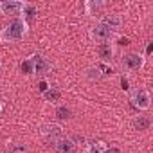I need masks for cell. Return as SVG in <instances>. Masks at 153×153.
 I'll return each instance as SVG.
<instances>
[{"mask_svg": "<svg viewBox=\"0 0 153 153\" xmlns=\"http://www.w3.org/2000/svg\"><path fill=\"white\" fill-rule=\"evenodd\" d=\"M25 29H27V24H25L22 18H15V20H11V22L4 27L2 38H4V40H9V42L20 40V38H24Z\"/></svg>", "mask_w": 153, "mask_h": 153, "instance_id": "cell-1", "label": "cell"}, {"mask_svg": "<svg viewBox=\"0 0 153 153\" xmlns=\"http://www.w3.org/2000/svg\"><path fill=\"white\" fill-rule=\"evenodd\" d=\"M149 101H151L149 92L144 90V88L135 90V92L131 94V97H130V103H131V106H133L135 110H146V108H149Z\"/></svg>", "mask_w": 153, "mask_h": 153, "instance_id": "cell-2", "label": "cell"}, {"mask_svg": "<svg viewBox=\"0 0 153 153\" xmlns=\"http://www.w3.org/2000/svg\"><path fill=\"white\" fill-rule=\"evenodd\" d=\"M24 2H16V0H4L0 2V13L2 15H18L24 11Z\"/></svg>", "mask_w": 153, "mask_h": 153, "instance_id": "cell-3", "label": "cell"}, {"mask_svg": "<svg viewBox=\"0 0 153 153\" xmlns=\"http://www.w3.org/2000/svg\"><path fill=\"white\" fill-rule=\"evenodd\" d=\"M92 38L96 40V42H101V43H105L106 40H110V36H112V29L108 27V25H105V24H97L96 27H92Z\"/></svg>", "mask_w": 153, "mask_h": 153, "instance_id": "cell-4", "label": "cell"}, {"mask_svg": "<svg viewBox=\"0 0 153 153\" xmlns=\"http://www.w3.org/2000/svg\"><path fill=\"white\" fill-rule=\"evenodd\" d=\"M142 63H144V58L139 56V54H128V56H124V59H123V65H124L128 70H139V68L142 67Z\"/></svg>", "mask_w": 153, "mask_h": 153, "instance_id": "cell-5", "label": "cell"}, {"mask_svg": "<svg viewBox=\"0 0 153 153\" xmlns=\"http://www.w3.org/2000/svg\"><path fill=\"white\" fill-rule=\"evenodd\" d=\"M49 70H51V61L42 54H34V72L36 74H45Z\"/></svg>", "mask_w": 153, "mask_h": 153, "instance_id": "cell-6", "label": "cell"}, {"mask_svg": "<svg viewBox=\"0 0 153 153\" xmlns=\"http://www.w3.org/2000/svg\"><path fill=\"white\" fill-rule=\"evenodd\" d=\"M43 135H45L47 140H51V142H58V140L61 139V128L56 126V124H52V126H45Z\"/></svg>", "mask_w": 153, "mask_h": 153, "instance_id": "cell-7", "label": "cell"}, {"mask_svg": "<svg viewBox=\"0 0 153 153\" xmlns=\"http://www.w3.org/2000/svg\"><path fill=\"white\" fill-rule=\"evenodd\" d=\"M106 148H105V142L103 140H90L87 144V153H103Z\"/></svg>", "mask_w": 153, "mask_h": 153, "instance_id": "cell-8", "label": "cell"}, {"mask_svg": "<svg viewBox=\"0 0 153 153\" xmlns=\"http://www.w3.org/2000/svg\"><path fill=\"white\" fill-rule=\"evenodd\" d=\"M99 56H101L103 61H108L114 56V49L110 47V43H101L99 45Z\"/></svg>", "mask_w": 153, "mask_h": 153, "instance_id": "cell-9", "label": "cell"}, {"mask_svg": "<svg viewBox=\"0 0 153 153\" xmlns=\"http://www.w3.org/2000/svg\"><path fill=\"white\" fill-rule=\"evenodd\" d=\"M56 146H58V149H59L61 153H72V151H74V144H72V140H68V139H59V140L56 142Z\"/></svg>", "mask_w": 153, "mask_h": 153, "instance_id": "cell-10", "label": "cell"}, {"mask_svg": "<svg viewBox=\"0 0 153 153\" xmlns=\"http://www.w3.org/2000/svg\"><path fill=\"white\" fill-rule=\"evenodd\" d=\"M36 13H38V9H36V6H31V4H25L24 6V15H25V18H24V22L27 24V22H31L34 16H36Z\"/></svg>", "mask_w": 153, "mask_h": 153, "instance_id": "cell-11", "label": "cell"}, {"mask_svg": "<svg viewBox=\"0 0 153 153\" xmlns=\"http://www.w3.org/2000/svg\"><path fill=\"white\" fill-rule=\"evenodd\" d=\"M20 70H22L24 74H33V72H34V56H31L29 59L22 61V63H20Z\"/></svg>", "mask_w": 153, "mask_h": 153, "instance_id": "cell-12", "label": "cell"}, {"mask_svg": "<svg viewBox=\"0 0 153 153\" xmlns=\"http://www.w3.org/2000/svg\"><path fill=\"white\" fill-rule=\"evenodd\" d=\"M149 124H151V121H149L148 117H142V115H139V117L133 121V126H135L137 130H148Z\"/></svg>", "mask_w": 153, "mask_h": 153, "instance_id": "cell-13", "label": "cell"}, {"mask_svg": "<svg viewBox=\"0 0 153 153\" xmlns=\"http://www.w3.org/2000/svg\"><path fill=\"white\" fill-rule=\"evenodd\" d=\"M101 24H105V25H108L110 29H114V27H117V25L121 24V18H119L117 15H110V16H106Z\"/></svg>", "mask_w": 153, "mask_h": 153, "instance_id": "cell-14", "label": "cell"}, {"mask_svg": "<svg viewBox=\"0 0 153 153\" xmlns=\"http://www.w3.org/2000/svg\"><path fill=\"white\" fill-rule=\"evenodd\" d=\"M103 7H105V4H101V2H87V13L88 15H96Z\"/></svg>", "mask_w": 153, "mask_h": 153, "instance_id": "cell-15", "label": "cell"}, {"mask_svg": "<svg viewBox=\"0 0 153 153\" xmlns=\"http://www.w3.org/2000/svg\"><path fill=\"white\" fill-rule=\"evenodd\" d=\"M43 97H45L47 101H56V99L59 97V92H58L56 88H52V87H51V88H49V90L43 94Z\"/></svg>", "mask_w": 153, "mask_h": 153, "instance_id": "cell-16", "label": "cell"}, {"mask_svg": "<svg viewBox=\"0 0 153 153\" xmlns=\"http://www.w3.org/2000/svg\"><path fill=\"white\" fill-rule=\"evenodd\" d=\"M96 68H97L103 76H112V72H114V68H112V67H108V65H105V63H99Z\"/></svg>", "mask_w": 153, "mask_h": 153, "instance_id": "cell-17", "label": "cell"}, {"mask_svg": "<svg viewBox=\"0 0 153 153\" xmlns=\"http://www.w3.org/2000/svg\"><path fill=\"white\" fill-rule=\"evenodd\" d=\"M58 117L59 119H67L68 117V108L67 106H59L58 108Z\"/></svg>", "mask_w": 153, "mask_h": 153, "instance_id": "cell-18", "label": "cell"}, {"mask_svg": "<svg viewBox=\"0 0 153 153\" xmlns=\"http://www.w3.org/2000/svg\"><path fill=\"white\" fill-rule=\"evenodd\" d=\"M38 88H40V92H42V94H45V92H47V90H49L51 87H49V83H47V81L43 79V81H40V85H38Z\"/></svg>", "mask_w": 153, "mask_h": 153, "instance_id": "cell-19", "label": "cell"}, {"mask_svg": "<svg viewBox=\"0 0 153 153\" xmlns=\"http://www.w3.org/2000/svg\"><path fill=\"white\" fill-rule=\"evenodd\" d=\"M121 88H123V90H128V88H130V87H128V79H124V78L121 79Z\"/></svg>", "mask_w": 153, "mask_h": 153, "instance_id": "cell-20", "label": "cell"}, {"mask_svg": "<svg viewBox=\"0 0 153 153\" xmlns=\"http://www.w3.org/2000/svg\"><path fill=\"white\" fill-rule=\"evenodd\" d=\"M103 153H119V149H115V148H110V149H105Z\"/></svg>", "mask_w": 153, "mask_h": 153, "instance_id": "cell-21", "label": "cell"}, {"mask_svg": "<svg viewBox=\"0 0 153 153\" xmlns=\"http://www.w3.org/2000/svg\"><path fill=\"white\" fill-rule=\"evenodd\" d=\"M119 43H121V45H128V40H126V38H123V40H121Z\"/></svg>", "mask_w": 153, "mask_h": 153, "instance_id": "cell-22", "label": "cell"}, {"mask_svg": "<svg viewBox=\"0 0 153 153\" xmlns=\"http://www.w3.org/2000/svg\"><path fill=\"white\" fill-rule=\"evenodd\" d=\"M151 49H153V45L149 43V45H148V49H146V54H149V52H151Z\"/></svg>", "mask_w": 153, "mask_h": 153, "instance_id": "cell-23", "label": "cell"}]
</instances>
